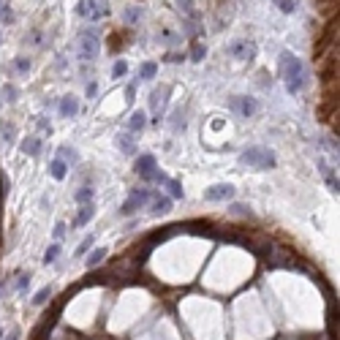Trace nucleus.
<instances>
[{
    "label": "nucleus",
    "instance_id": "nucleus-1",
    "mask_svg": "<svg viewBox=\"0 0 340 340\" xmlns=\"http://www.w3.org/2000/svg\"><path fill=\"white\" fill-rule=\"evenodd\" d=\"M280 77H283V84H286L289 93H299L308 84V68L297 55L283 52L280 55Z\"/></svg>",
    "mask_w": 340,
    "mask_h": 340
},
{
    "label": "nucleus",
    "instance_id": "nucleus-2",
    "mask_svg": "<svg viewBox=\"0 0 340 340\" xmlns=\"http://www.w3.org/2000/svg\"><path fill=\"white\" fill-rule=\"evenodd\" d=\"M98 49H101V39H98L96 27H84V30H79V35H77V55H79V60H84V63L96 60Z\"/></svg>",
    "mask_w": 340,
    "mask_h": 340
},
{
    "label": "nucleus",
    "instance_id": "nucleus-3",
    "mask_svg": "<svg viewBox=\"0 0 340 340\" xmlns=\"http://www.w3.org/2000/svg\"><path fill=\"white\" fill-rule=\"evenodd\" d=\"M240 164L242 166H250V169H272L275 166V155L270 153L267 147H248L240 153Z\"/></svg>",
    "mask_w": 340,
    "mask_h": 340
},
{
    "label": "nucleus",
    "instance_id": "nucleus-4",
    "mask_svg": "<svg viewBox=\"0 0 340 340\" xmlns=\"http://www.w3.org/2000/svg\"><path fill=\"white\" fill-rule=\"evenodd\" d=\"M77 14L90 16V20H103V16L112 14V8H109V0H79Z\"/></svg>",
    "mask_w": 340,
    "mask_h": 340
},
{
    "label": "nucleus",
    "instance_id": "nucleus-5",
    "mask_svg": "<svg viewBox=\"0 0 340 340\" xmlns=\"http://www.w3.org/2000/svg\"><path fill=\"white\" fill-rule=\"evenodd\" d=\"M150 199H153V191H147V188H139V191H131V196L126 202H122V207H120V212L122 215H134V212H139L141 207H145Z\"/></svg>",
    "mask_w": 340,
    "mask_h": 340
},
{
    "label": "nucleus",
    "instance_id": "nucleus-6",
    "mask_svg": "<svg viewBox=\"0 0 340 340\" xmlns=\"http://www.w3.org/2000/svg\"><path fill=\"white\" fill-rule=\"evenodd\" d=\"M136 174L141 177V180H147V183H155V180H158V174H160L155 155H150V153L139 155V158H136Z\"/></svg>",
    "mask_w": 340,
    "mask_h": 340
},
{
    "label": "nucleus",
    "instance_id": "nucleus-7",
    "mask_svg": "<svg viewBox=\"0 0 340 340\" xmlns=\"http://www.w3.org/2000/svg\"><path fill=\"white\" fill-rule=\"evenodd\" d=\"M226 52H229L231 58H237V60H253L256 58V44L248 41V39H240V41H231L229 46H226Z\"/></svg>",
    "mask_w": 340,
    "mask_h": 340
},
{
    "label": "nucleus",
    "instance_id": "nucleus-8",
    "mask_svg": "<svg viewBox=\"0 0 340 340\" xmlns=\"http://www.w3.org/2000/svg\"><path fill=\"white\" fill-rule=\"evenodd\" d=\"M229 106H231L234 115H240V117H253L256 109H259V103H256V98H250V96H234L229 101Z\"/></svg>",
    "mask_w": 340,
    "mask_h": 340
},
{
    "label": "nucleus",
    "instance_id": "nucleus-9",
    "mask_svg": "<svg viewBox=\"0 0 340 340\" xmlns=\"http://www.w3.org/2000/svg\"><path fill=\"white\" fill-rule=\"evenodd\" d=\"M204 199H207V202H229V199H234V185L218 183V185L207 188V191H204Z\"/></svg>",
    "mask_w": 340,
    "mask_h": 340
},
{
    "label": "nucleus",
    "instance_id": "nucleus-10",
    "mask_svg": "<svg viewBox=\"0 0 340 340\" xmlns=\"http://www.w3.org/2000/svg\"><path fill=\"white\" fill-rule=\"evenodd\" d=\"M145 126H147V115H145V112H141V109H134V112H131V117H128V134H141V131H145Z\"/></svg>",
    "mask_w": 340,
    "mask_h": 340
},
{
    "label": "nucleus",
    "instance_id": "nucleus-11",
    "mask_svg": "<svg viewBox=\"0 0 340 340\" xmlns=\"http://www.w3.org/2000/svg\"><path fill=\"white\" fill-rule=\"evenodd\" d=\"M158 185H166V191H169V199H183V185L177 183V180H172V177H166L164 172L158 174V180H155Z\"/></svg>",
    "mask_w": 340,
    "mask_h": 340
},
{
    "label": "nucleus",
    "instance_id": "nucleus-12",
    "mask_svg": "<svg viewBox=\"0 0 340 340\" xmlns=\"http://www.w3.org/2000/svg\"><path fill=\"white\" fill-rule=\"evenodd\" d=\"M58 109H60V117H77V112H79V101L74 98V96H63Z\"/></svg>",
    "mask_w": 340,
    "mask_h": 340
},
{
    "label": "nucleus",
    "instance_id": "nucleus-13",
    "mask_svg": "<svg viewBox=\"0 0 340 340\" xmlns=\"http://www.w3.org/2000/svg\"><path fill=\"white\" fill-rule=\"evenodd\" d=\"M150 98H153V101H150V106H153V115H155V117H160V112H164V106H166V98H169V87L155 90Z\"/></svg>",
    "mask_w": 340,
    "mask_h": 340
},
{
    "label": "nucleus",
    "instance_id": "nucleus-14",
    "mask_svg": "<svg viewBox=\"0 0 340 340\" xmlns=\"http://www.w3.org/2000/svg\"><path fill=\"white\" fill-rule=\"evenodd\" d=\"M93 215H96V204H82L79 207V212H77V218H74V229H82V226L84 223H87L90 218H93Z\"/></svg>",
    "mask_w": 340,
    "mask_h": 340
},
{
    "label": "nucleus",
    "instance_id": "nucleus-15",
    "mask_svg": "<svg viewBox=\"0 0 340 340\" xmlns=\"http://www.w3.org/2000/svg\"><path fill=\"white\" fill-rule=\"evenodd\" d=\"M150 202H153V204H150V210H153L155 215H164V212L172 210V199H169V196L153 193V199H150Z\"/></svg>",
    "mask_w": 340,
    "mask_h": 340
},
{
    "label": "nucleus",
    "instance_id": "nucleus-16",
    "mask_svg": "<svg viewBox=\"0 0 340 340\" xmlns=\"http://www.w3.org/2000/svg\"><path fill=\"white\" fill-rule=\"evenodd\" d=\"M318 172H321V174L327 177V185L332 188V191H337V185H340V183H337V174L332 172V166H329V164H327L324 158H318Z\"/></svg>",
    "mask_w": 340,
    "mask_h": 340
},
{
    "label": "nucleus",
    "instance_id": "nucleus-17",
    "mask_svg": "<svg viewBox=\"0 0 340 340\" xmlns=\"http://www.w3.org/2000/svg\"><path fill=\"white\" fill-rule=\"evenodd\" d=\"M49 174L55 177V180H65V174H68V164H65L63 158H55L49 164Z\"/></svg>",
    "mask_w": 340,
    "mask_h": 340
},
{
    "label": "nucleus",
    "instance_id": "nucleus-18",
    "mask_svg": "<svg viewBox=\"0 0 340 340\" xmlns=\"http://www.w3.org/2000/svg\"><path fill=\"white\" fill-rule=\"evenodd\" d=\"M22 153H25V155H39V153H41V139H39V136H27V139L22 141Z\"/></svg>",
    "mask_w": 340,
    "mask_h": 340
},
{
    "label": "nucleus",
    "instance_id": "nucleus-19",
    "mask_svg": "<svg viewBox=\"0 0 340 340\" xmlns=\"http://www.w3.org/2000/svg\"><path fill=\"white\" fill-rule=\"evenodd\" d=\"M93 199H96V188H90V185H84L82 191L74 193V202L77 204H93Z\"/></svg>",
    "mask_w": 340,
    "mask_h": 340
},
{
    "label": "nucleus",
    "instance_id": "nucleus-20",
    "mask_svg": "<svg viewBox=\"0 0 340 340\" xmlns=\"http://www.w3.org/2000/svg\"><path fill=\"white\" fill-rule=\"evenodd\" d=\"M158 74V63H141L139 65V82H150Z\"/></svg>",
    "mask_w": 340,
    "mask_h": 340
},
{
    "label": "nucleus",
    "instance_id": "nucleus-21",
    "mask_svg": "<svg viewBox=\"0 0 340 340\" xmlns=\"http://www.w3.org/2000/svg\"><path fill=\"white\" fill-rule=\"evenodd\" d=\"M117 145H120V150L126 155H131L134 153V134H128V131H122V134L117 136Z\"/></svg>",
    "mask_w": 340,
    "mask_h": 340
},
{
    "label": "nucleus",
    "instance_id": "nucleus-22",
    "mask_svg": "<svg viewBox=\"0 0 340 340\" xmlns=\"http://www.w3.org/2000/svg\"><path fill=\"white\" fill-rule=\"evenodd\" d=\"M60 259V242H55V245H49L46 248V253H44V264H55Z\"/></svg>",
    "mask_w": 340,
    "mask_h": 340
},
{
    "label": "nucleus",
    "instance_id": "nucleus-23",
    "mask_svg": "<svg viewBox=\"0 0 340 340\" xmlns=\"http://www.w3.org/2000/svg\"><path fill=\"white\" fill-rule=\"evenodd\" d=\"M106 248H96V250H93L90 253V256H87V267H96V264H101L103 259H106Z\"/></svg>",
    "mask_w": 340,
    "mask_h": 340
},
{
    "label": "nucleus",
    "instance_id": "nucleus-24",
    "mask_svg": "<svg viewBox=\"0 0 340 340\" xmlns=\"http://www.w3.org/2000/svg\"><path fill=\"white\" fill-rule=\"evenodd\" d=\"M204 55H207V46H204V44H193V49H191V60H193V63H202V60H204Z\"/></svg>",
    "mask_w": 340,
    "mask_h": 340
},
{
    "label": "nucleus",
    "instance_id": "nucleus-25",
    "mask_svg": "<svg viewBox=\"0 0 340 340\" xmlns=\"http://www.w3.org/2000/svg\"><path fill=\"white\" fill-rule=\"evenodd\" d=\"M126 74H128V63L126 60H117L115 65H112V77H115V79L126 77Z\"/></svg>",
    "mask_w": 340,
    "mask_h": 340
},
{
    "label": "nucleus",
    "instance_id": "nucleus-26",
    "mask_svg": "<svg viewBox=\"0 0 340 340\" xmlns=\"http://www.w3.org/2000/svg\"><path fill=\"white\" fill-rule=\"evenodd\" d=\"M275 3H278V8H280L283 14H291L297 8V0H275Z\"/></svg>",
    "mask_w": 340,
    "mask_h": 340
},
{
    "label": "nucleus",
    "instance_id": "nucleus-27",
    "mask_svg": "<svg viewBox=\"0 0 340 340\" xmlns=\"http://www.w3.org/2000/svg\"><path fill=\"white\" fill-rule=\"evenodd\" d=\"M160 41H164L166 46H174V44H180V39H177V33H174V30H164V35H160Z\"/></svg>",
    "mask_w": 340,
    "mask_h": 340
},
{
    "label": "nucleus",
    "instance_id": "nucleus-28",
    "mask_svg": "<svg viewBox=\"0 0 340 340\" xmlns=\"http://www.w3.org/2000/svg\"><path fill=\"white\" fill-rule=\"evenodd\" d=\"M49 294H52V289H49V286H46V289H41L39 294L33 297V305H44V302L49 299Z\"/></svg>",
    "mask_w": 340,
    "mask_h": 340
},
{
    "label": "nucleus",
    "instance_id": "nucleus-29",
    "mask_svg": "<svg viewBox=\"0 0 340 340\" xmlns=\"http://www.w3.org/2000/svg\"><path fill=\"white\" fill-rule=\"evenodd\" d=\"M90 245H93V237H84V240L79 242V248H77V253H74V256H84V253L90 250Z\"/></svg>",
    "mask_w": 340,
    "mask_h": 340
},
{
    "label": "nucleus",
    "instance_id": "nucleus-30",
    "mask_svg": "<svg viewBox=\"0 0 340 340\" xmlns=\"http://www.w3.org/2000/svg\"><path fill=\"white\" fill-rule=\"evenodd\" d=\"M16 96H20V93H16V87H14V84H6V87H3V98H6L8 103H11Z\"/></svg>",
    "mask_w": 340,
    "mask_h": 340
},
{
    "label": "nucleus",
    "instance_id": "nucleus-31",
    "mask_svg": "<svg viewBox=\"0 0 340 340\" xmlns=\"http://www.w3.org/2000/svg\"><path fill=\"white\" fill-rule=\"evenodd\" d=\"M0 20H3V22H8V20H11V8H8V3H6V0H0Z\"/></svg>",
    "mask_w": 340,
    "mask_h": 340
},
{
    "label": "nucleus",
    "instance_id": "nucleus-32",
    "mask_svg": "<svg viewBox=\"0 0 340 340\" xmlns=\"http://www.w3.org/2000/svg\"><path fill=\"white\" fill-rule=\"evenodd\" d=\"M136 20H141V11H136V8H128V11H126V22H136Z\"/></svg>",
    "mask_w": 340,
    "mask_h": 340
},
{
    "label": "nucleus",
    "instance_id": "nucleus-33",
    "mask_svg": "<svg viewBox=\"0 0 340 340\" xmlns=\"http://www.w3.org/2000/svg\"><path fill=\"white\" fill-rule=\"evenodd\" d=\"M0 134H3V139H8V141H14V136H16L11 126H3V128H0Z\"/></svg>",
    "mask_w": 340,
    "mask_h": 340
},
{
    "label": "nucleus",
    "instance_id": "nucleus-34",
    "mask_svg": "<svg viewBox=\"0 0 340 340\" xmlns=\"http://www.w3.org/2000/svg\"><path fill=\"white\" fill-rule=\"evenodd\" d=\"M63 237H65V223H58V226H55V240L60 242Z\"/></svg>",
    "mask_w": 340,
    "mask_h": 340
},
{
    "label": "nucleus",
    "instance_id": "nucleus-35",
    "mask_svg": "<svg viewBox=\"0 0 340 340\" xmlns=\"http://www.w3.org/2000/svg\"><path fill=\"white\" fill-rule=\"evenodd\" d=\"M177 6H180V8H185V14H193V3H191V0H177Z\"/></svg>",
    "mask_w": 340,
    "mask_h": 340
},
{
    "label": "nucleus",
    "instance_id": "nucleus-36",
    "mask_svg": "<svg viewBox=\"0 0 340 340\" xmlns=\"http://www.w3.org/2000/svg\"><path fill=\"white\" fill-rule=\"evenodd\" d=\"M16 71H30V60H16Z\"/></svg>",
    "mask_w": 340,
    "mask_h": 340
},
{
    "label": "nucleus",
    "instance_id": "nucleus-37",
    "mask_svg": "<svg viewBox=\"0 0 340 340\" xmlns=\"http://www.w3.org/2000/svg\"><path fill=\"white\" fill-rule=\"evenodd\" d=\"M96 93H98V84H96V82H90V84H87V96L93 98V96H96Z\"/></svg>",
    "mask_w": 340,
    "mask_h": 340
},
{
    "label": "nucleus",
    "instance_id": "nucleus-38",
    "mask_svg": "<svg viewBox=\"0 0 340 340\" xmlns=\"http://www.w3.org/2000/svg\"><path fill=\"white\" fill-rule=\"evenodd\" d=\"M16 337H20V332H11V337H8V340H16Z\"/></svg>",
    "mask_w": 340,
    "mask_h": 340
}]
</instances>
